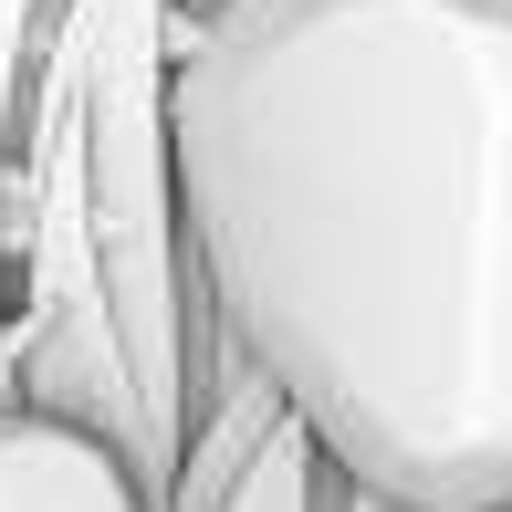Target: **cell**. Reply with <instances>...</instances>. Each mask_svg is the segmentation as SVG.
Instances as JSON below:
<instances>
[{
    "label": "cell",
    "instance_id": "obj_1",
    "mask_svg": "<svg viewBox=\"0 0 512 512\" xmlns=\"http://www.w3.org/2000/svg\"><path fill=\"white\" fill-rule=\"evenodd\" d=\"M209 314L345 481L512 512V0H209L168 63Z\"/></svg>",
    "mask_w": 512,
    "mask_h": 512
},
{
    "label": "cell",
    "instance_id": "obj_2",
    "mask_svg": "<svg viewBox=\"0 0 512 512\" xmlns=\"http://www.w3.org/2000/svg\"><path fill=\"white\" fill-rule=\"evenodd\" d=\"M168 63L178 0H63L21 136L0 157L21 398L115 439L157 502L230 356V324L209 314L189 209H178Z\"/></svg>",
    "mask_w": 512,
    "mask_h": 512
},
{
    "label": "cell",
    "instance_id": "obj_3",
    "mask_svg": "<svg viewBox=\"0 0 512 512\" xmlns=\"http://www.w3.org/2000/svg\"><path fill=\"white\" fill-rule=\"evenodd\" d=\"M0 512H157V492L84 418L0 398Z\"/></svg>",
    "mask_w": 512,
    "mask_h": 512
},
{
    "label": "cell",
    "instance_id": "obj_4",
    "mask_svg": "<svg viewBox=\"0 0 512 512\" xmlns=\"http://www.w3.org/2000/svg\"><path fill=\"white\" fill-rule=\"evenodd\" d=\"M209 512H324V450L304 418H272V439L241 460V481H230Z\"/></svg>",
    "mask_w": 512,
    "mask_h": 512
},
{
    "label": "cell",
    "instance_id": "obj_5",
    "mask_svg": "<svg viewBox=\"0 0 512 512\" xmlns=\"http://www.w3.org/2000/svg\"><path fill=\"white\" fill-rule=\"evenodd\" d=\"M53 11H63V0H0V157H11V136H21L42 42H53Z\"/></svg>",
    "mask_w": 512,
    "mask_h": 512
},
{
    "label": "cell",
    "instance_id": "obj_6",
    "mask_svg": "<svg viewBox=\"0 0 512 512\" xmlns=\"http://www.w3.org/2000/svg\"><path fill=\"white\" fill-rule=\"evenodd\" d=\"M324 512H418V502H387V492H366V481H345L335 460H324Z\"/></svg>",
    "mask_w": 512,
    "mask_h": 512
},
{
    "label": "cell",
    "instance_id": "obj_7",
    "mask_svg": "<svg viewBox=\"0 0 512 512\" xmlns=\"http://www.w3.org/2000/svg\"><path fill=\"white\" fill-rule=\"evenodd\" d=\"M0 335H11V324H0Z\"/></svg>",
    "mask_w": 512,
    "mask_h": 512
}]
</instances>
